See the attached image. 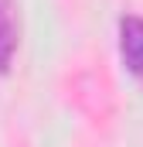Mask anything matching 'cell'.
I'll list each match as a JSON object with an SVG mask.
<instances>
[{"label": "cell", "mask_w": 143, "mask_h": 147, "mask_svg": "<svg viewBox=\"0 0 143 147\" xmlns=\"http://www.w3.org/2000/svg\"><path fill=\"white\" fill-rule=\"evenodd\" d=\"M119 55H123L126 72L143 82V17L119 21Z\"/></svg>", "instance_id": "6da1fadb"}, {"label": "cell", "mask_w": 143, "mask_h": 147, "mask_svg": "<svg viewBox=\"0 0 143 147\" xmlns=\"http://www.w3.org/2000/svg\"><path fill=\"white\" fill-rule=\"evenodd\" d=\"M17 51V21H14V3L0 0V72L10 69Z\"/></svg>", "instance_id": "7a4b0ae2"}]
</instances>
